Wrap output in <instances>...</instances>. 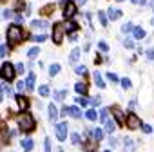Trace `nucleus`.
Returning a JSON list of instances; mask_svg holds the SVG:
<instances>
[{
    "mask_svg": "<svg viewBox=\"0 0 154 152\" xmlns=\"http://www.w3.org/2000/svg\"><path fill=\"white\" fill-rule=\"evenodd\" d=\"M18 127H20V130H24V132H33L35 127H36V121H35V118H33L29 112H22V114L18 116Z\"/></svg>",
    "mask_w": 154,
    "mask_h": 152,
    "instance_id": "f257e3e1",
    "label": "nucleus"
},
{
    "mask_svg": "<svg viewBox=\"0 0 154 152\" xmlns=\"http://www.w3.org/2000/svg\"><path fill=\"white\" fill-rule=\"evenodd\" d=\"M6 36H8V44L9 45H17V44H20L24 40V31L20 29V26H9Z\"/></svg>",
    "mask_w": 154,
    "mask_h": 152,
    "instance_id": "f03ea898",
    "label": "nucleus"
},
{
    "mask_svg": "<svg viewBox=\"0 0 154 152\" xmlns=\"http://www.w3.org/2000/svg\"><path fill=\"white\" fill-rule=\"evenodd\" d=\"M0 76H2V80H6V82H11V80H15L17 72H15V67H13V63L6 62L2 67H0Z\"/></svg>",
    "mask_w": 154,
    "mask_h": 152,
    "instance_id": "7ed1b4c3",
    "label": "nucleus"
},
{
    "mask_svg": "<svg viewBox=\"0 0 154 152\" xmlns=\"http://www.w3.org/2000/svg\"><path fill=\"white\" fill-rule=\"evenodd\" d=\"M63 33H65V24H62V22L54 24V26H53V42H54V44H62Z\"/></svg>",
    "mask_w": 154,
    "mask_h": 152,
    "instance_id": "20e7f679",
    "label": "nucleus"
},
{
    "mask_svg": "<svg viewBox=\"0 0 154 152\" xmlns=\"http://www.w3.org/2000/svg\"><path fill=\"white\" fill-rule=\"evenodd\" d=\"M63 4V17L67 18V20H71L74 15H76V2H62Z\"/></svg>",
    "mask_w": 154,
    "mask_h": 152,
    "instance_id": "39448f33",
    "label": "nucleus"
},
{
    "mask_svg": "<svg viewBox=\"0 0 154 152\" xmlns=\"http://www.w3.org/2000/svg\"><path fill=\"white\" fill-rule=\"evenodd\" d=\"M125 125H127V129H131V130H136V129H140V125H141V121H140V118L136 116V114H129L127 118H125Z\"/></svg>",
    "mask_w": 154,
    "mask_h": 152,
    "instance_id": "423d86ee",
    "label": "nucleus"
},
{
    "mask_svg": "<svg viewBox=\"0 0 154 152\" xmlns=\"http://www.w3.org/2000/svg\"><path fill=\"white\" fill-rule=\"evenodd\" d=\"M67 129H69V127H67L65 121L56 125V138H58L60 141H65V139H67Z\"/></svg>",
    "mask_w": 154,
    "mask_h": 152,
    "instance_id": "0eeeda50",
    "label": "nucleus"
},
{
    "mask_svg": "<svg viewBox=\"0 0 154 152\" xmlns=\"http://www.w3.org/2000/svg\"><path fill=\"white\" fill-rule=\"evenodd\" d=\"M112 114H114V118H116V121H118L120 125L125 123V116H123V112H122L120 107H112Z\"/></svg>",
    "mask_w": 154,
    "mask_h": 152,
    "instance_id": "6e6552de",
    "label": "nucleus"
},
{
    "mask_svg": "<svg viewBox=\"0 0 154 152\" xmlns=\"http://www.w3.org/2000/svg\"><path fill=\"white\" fill-rule=\"evenodd\" d=\"M134 148H136V143H134V139H131V138H125V141H123V152H134Z\"/></svg>",
    "mask_w": 154,
    "mask_h": 152,
    "instance_id": "1a4fd4ad",
    "label": "nucleus"
},
{
    "mask_svg": "<svg viewBox=\"0 0 154 152\" xmlns=\"http://www.w3.org/2000/svg\"><path fill=\"white\" fill-rule=\"evenodd\" d=\"M132 36H134V40H143L147 35H145L143 27H134V29H132Z\"/></svg>",
    "mask_w": 154,
    "mask_h": 152,
    "instance_id": "9d476101",
    "label": "nucleus"
},
{
    "mask_svg": "<svg viewBox=\"0 0 154 152\" xmlns=\"http://www.w3.org/2000/svg\"><path fill=\"white\" fill-rule=\"evenodd\" d=\"M80 53H82V51H80L78 47H74V49L71 51V54H69V62H71V63H76V62H78V58H80Z\"/></svg>",
    "mask_w": 154,
    "mask_h": 152,
    "instance_id": "9b49d317",
    "label": "nucleus"
},
{
    "mask_svg": "<svg viewBox=\"0 0 154 152\" xmlns=\"http://www.w3.org/2000/svg\"><path fill=\"white\" fill-rule=\"evenodd\" d=\"M107 17H109L111 20H118V18H122V11H120V9H114V8H111V9L107 11Z\"/></svg>",
    "mask_w": 154,
    "mask_h": 152,
    "instance_id": "f8f14e48",
    "label": "nucleus"
},
{
    "mask_svg": "<svg viewBox=\"0 0 154 152\" xmlns=\"http://www.w3.org/2000/svg\"><path fill=\"white\" fill-rule=\"evenodd\" d=\"M31 26L35 29H45V27H49V22H45V20H33Z\"/></svg>",
    "mask_w": 154,
    "mask_h": 152,
    "instance_id": "ddd939ff",
    "label": "nucleus"
},
{
    "mask_svg": "<svg viewBox=\"0 0 154 152\" xmlns=\"http://www.w3.org/2000/svg\"><path fill=\"white\" fill-rule=\"evenodd\" d=\"M17 102H18V107H20L22 111L29 107V100H27V98H24L22 94H18V96H17Z\"/></svg>",
    "mask_w": 154,
    "mask_h": 152,
    "instance_id": "4468645a",
    "label": "nucleus"
},
{
    "mask_svg": "<svg viewBox=\"0 0 154 152\" xmlns=\"http://www.w3.org/2000/svg\"><path fill=\"white\" fill-rule=\"evenodd\" d=\"M49 120L51 121H56L58 120V109H56V105H49Z\"/></svg>",
    "mask_w": 154,
    "mask_h": 152,
    "instance_id": "2eb2a0df",
    "label": "nucleus"
},
{
    "mask_svg": "<svg viewBox=\"0 0 154 152\" xmlns=\"http://www.w3.org/2000/svg\"><path fill=\"white\" fill-rule=\"evenodd\" d=\"M26 89L27 91H33L35 89V74H27V80H26Z\"/></svg>",
    "mask_w": 154,
    "mask_h": 152,
    "instance_id": "dca6fc26",
    "label": "nucleus"
},
{
    "mask_svg": "<svg viewBox=\"0 0 154 152\" xmlns=\"http://www.w3.org/2000/svg\"><path fill=\"white\" fill-rule=\"evenodd\" d=\"M22 148H24V152H31L33 150V139H29V138L22 139Z\"/></svg>",
    "mask_w": 154,
    "mask_h": 152,
    "instance_id": "f3484780",
    "label": "nucleus"
},
{
    "mask_svg": "<svg viewBox=\"0 0 154 152\" xmlns=\"http://www.w3.org/2000/svg\"><path fill=\"white\" fill-rule=\"evenodd\" d=\"M93 80H94V84H96L100 89L105 87V84H103V80H102V74H100V72H94V74H93Z\"/></svg>",
    "mask_w": 154,
    "mask_h": 152,
    "instance_id": "a211bd4d",
    "label": "nucleus"
},
{
    "mask_svg": "<svg viewBox=\"0 0 154 152\" xmlns=\"http://www.w3.org/2000/svg\"><path fill=\"white\" fill-rule=\"evenodd\" d=\"M85 118H87L89 121H96L100 116H98V112H96L94 109H91V111H87V112H85Z\"/></svg>",
    "mask_w": 154,
    "mask_h": 152,
    "instance_id": "6ab92c4d",
    "label": "nucleus"
},
{
    "mask_svg": "<svg viewBox=\"0 0 154 152\" xmlns=\"http://www.w3.org/2000/svg\"><path fill=\"white\" fill-rule=\"evenodd\" d=\"M74 91L78 93V94H85V93H87V85H85V84H82V82H78V84L74 85Z\"/></svg>",
    "mask_w": 154,
    "mask_h": 152,
    "instance_id": "aec40b11",
    "label": "nucleus"
},
{
    "mask_svg": "<svg viewBox=\"0 0 154 152\" xmlns=\"http://www.w3.org/2000/svg\"><path fill=\"white\" fill-rule=\"evenodd\" d=\"M105 130H107L109 134H112V132L116 130V123H114L112 120H107V121H105Z\"/></svg>",
    "mask_w": 154,
    "mask_h": 152,
    "instance_id": "412c9836",
    "label": "nucleus"
},
{
    "mask_svg": "<svg viewBox=\"0 0 154 152\" xmlns=\"http://www.w3.org/2000/svg\"><path fill=\"white\" fill-rule=\"evenodd\" d=\"M91 136H93V139H96V141H100V139L103 138V132H102L100 129H94V130H91Z\"/></svg>",
    "mask_w": 154,
    "mask_h": 152,
    "instance_id": "4be33fe9",
    "label": "nucleus"
},
{
    "mask_svg": "<svg viewBox=\"0 0 154 152\" xmlns=\"http://www.w3.org/2000/svg\"><path fill=\"white\" fill-rule=\"evenodd\" d=\"M69 114H71L72 118H80V116H82V112H80L78 107H69Z\"/></svg>",
    "mask_w": 154,
    "mask_h": 152,
    "instance_id": "5701e85b",
    "label": "nucleus"
},
{
    "mask_svg": "<svg viewBox=\"0 0 154 152\" xmlns=\"http://www.w3.org/2000/svg\"><path fill=\"white\" fill-rule=\"evenodd\" d=\"M58 72H60V65H58V63H53V65L49 67V74H51V76H56Z\"/></svg>",
    "mask_w": 154,
    "mask_h": 152,
    "instance_id": "b1692460",
    "label": "nucleus"
},
{
    "mask_svg": "<svg viewBox=\"0 0 154 152\" xmlns=\"http://www.w3.org/2000/svg\"><path fill=\"white\" fill-rule=\"evenodd\" d=\"M0 89H2V93H4V94H8V96H11V94H13V89H11L8 84H2V85H0Z\"/></svg>",
    "mask_w": 154,
    "mask_h": 152,
    "instance_id": "393cba45",
    "label": "nucleus"
},
{
    "mask_svg": "<svg viewBox=\"0 0 154 152\" xmlns=\"http://www.w3.org/2000/svg\"><path fill=\"white\" fill-rule=\"evenodd\" d=\"M98 18H100V24H102V26H107V13L98 11Z\"/></svg>",
    "mask_w": 154,
    "mask_h": 152,
    "instance_id": "a878e982",
    "label": "nucleus"
},
{
    "mask_svg": "<svg viewBox=\"0 0 154 152\" xmlns=\"http://www.w3.org/2000/svg\"><path fill=\"white\" fill-rule=\"evenodd\" d=\"M38 53H40V47H31V49L27 51V56H29V58H35Z\"/></svg>",
    "mask_w": 154,
    "mask_h": 152,
    "instance_id": "bb28decb",
    "label": "nucleus"
},
{
    "mask_svg": "<svg viewBox=\"0 0 154 152\" xmlns=\"http://www.w3.org/2000/svg\"><path fill=\"white\" fill-rule=\"evenodd\" d=\"M38 93H40V96H49V87L47 85H40Z\"/></svg>",
    "mask_w": 154,
    "mask_h": 152,
    "instance_id": "cd10ccee",
    "label": "nucleus"
},
{
    "mask_svg": "<svg viewBox=\"0 0 154 152\" xmlns=\"http://www.w3.org/2000/svg\"><path fill=\"white\" fill-rule=\"evenodd\" d=\"M109 120V111L107 109H102V112H100V121H107Z\"/></svg>",
    "mask_w": 154,
    "mask_h": 152,
    "instance_id": "c85d7f7f",
    "label": "nucleus"
},
{
    "mask_svg": "<svg viewBox=\"0 0 154 152\" xmlns=\"http://www.w3.org/2000/svg\"><path fill=\"white\" fill-rule=\"evenodd\" d=\"M123 47H125V49H132V47H134L132 40H131V38H125V40H123Z\"/></svg>",
    "mask_w": 154,
    "mask_h": 152,
    "instance_id": "c756f323",
    "label": "nucleus"
},
{
    "mask_svg": "<svg viewBox=\"0 0 154 152\" xmlns=\"http://www.w3.org/2000/svg\"><path fill=\"white\" fill-rule=\"evenodd\" d=\"M71 141H72L74 145H78V143H80V134H76V132L71 134Z\"/></svg>",
    "mask_w": 154,
    "mask_h": 152,
    "instance_id": "7c9ffc66",
    "label": "nucleus"
},
{
    "mask_svg": "<svg viewBox=\"0 0 154 152\" xmlns=\"http://www.w3.org/2000/svg\"><path fill=\"white\" fill-rule=\"evenodd\" d=\"M132 29H134V27H132V24H129V22H127V24H125V26H123V27H122V31H123V33H125V35H127V33H131V31H132Z\"/></svg>",
    "mask_w": 154,
    "mask_h": 152,
    "instance_id": "2f4dec72",
    "label": "nucleus"
},
{
    "mask_svg": "<svg viewBox=\"0 0 154 152\" xmlns=\"http://www.w3.org/2000/svg\"><path fill=\"white\" fill-rule=\"evenodd\" d=\"M76 71V74H85L87 72V69H85V65H78V67H76L74 69Z\"/></svg>",
    "mask_w": 154,
    "mask_h": 152,
    "instance_id": "473e14b6",
    "label": "nucleus"
},
{
    "mask_svg": "<svg viewBox=\"0 0 154 152\" xmlns=\"http://www.w3.org/2000/svg\"><path fill=\"white\" fill-rule=\"evenodd\" d=\"M98 47H100V51H103V53H105V51H109V45H107L103 40H102V42H98Z\"/></svg>",
    "mask_w": 154,
    "mask_h": 152,
    "instance_id": "72a5a7b5",
    "label": "nucleus"
},
{
    "mask_svg": "<svg viewBox=\"0 0 154 152\" xmlns=\"http://www.w3.org/2000/svg\"><path fill=\"white\" fill-rule=\"evenodd\" d=\"M122 87H123V89H131V80H129V78H123V80H122Z\"/></svg>",
    "mask_w": 154,
    "mask_h": 152,
    "instance_id": "f704fd0d",
    "label": "nucleus"
},
{
    "mask_svg": "<svg viewBox=\"0 0 154 152\" xmlns=\"http://www.w3.org/2000/svg\"><path fill=\"white\" fill-rule=\"evenodd\" d=\"M76 102H78V105H82V107H85L89 102H87V98H84V96H80L78 100H76Z\"/></svg>",
    "mask_w": 154,
    "mask_h": 152,
    "instance_id": "c9c22d12",
    "label": "nucleus"
},
{
    "mask_svg": "<svg viewBox=\"0 0 154 152\" xmlns=\"http://www.w3.org/2000/svg\"><path fill=\"white\" fill-rule=\"evenodd\" d=\"M76 27H78V26H76L74 22H71V20L67 22V29H69V31H76Z\"/></svg>",
    "mask_w": 154,
    "mask_h": 152,
    "instance_id": "e433bc0d",
    "label": "nucleus"
},
{
    "mask_svg": "<svg viewBox=\"0 0 154 152\" xmlns=\"http://www.w3.org/2000/svg\"><path fill=\"white\" fill-rule=\"evenodd\" d=\"M8 53V45H0V58H4Z\"/></svg>",
    "mask_w": 154,
    "mask_h": 152,
    "instance_id": "4c0bfd02",
    "label": "nucleus"
},
{
    "mask_svg": "<svg viewBox=\"0 0 154 152\" xmlns=\"http://www.w3.org/2000/svg\"><path fill=\"white\" fill-rule=\"evenodd\" d=\"M107 78H109L111 82H118V76H116L114 72H107Z\"/></svg>",
    "mask_w": 154,
    "mask_h": 152,
    "instance_id": "58836bf2",
    "label": "nucleus"
},
{
    "mask_svg": "<svg viewBox=\"0 0 154 152\" xmlns=\"http://www.w3.org/2000/svg\"><path fill=\"white\" fill-rule=\"evenodd\" d=\"M63 96H65V91H58V93L54 94V98H56L58 102H60V100H63Z\"/></svg>",
    "mask_w": 154,
    "mask_h": 152,
    "instance_id": "ea45409f",
    "label": "nucleus"
},
{
    "mask_svg": "<svg viewBox=\"0 0 154 152\" xmlns=\"http://www.w3.org/2000/svg\"><path fill=\"white\" fill-rule=\"evenodd\" d=\"M11 15H13V11H11V9H4V13H2V17H4V18H11Z\"/></svg>",
    "mask_w": 154,
    "mask_h": 152,
    "instance_id": "a19ab883",
    "label": "nucleus"
},
{
    "mask_svg": "<svg viewBox=\"0 0 154 152\" xmlns=\"http://www.w3.org/2000/svg\"><path fill=\"white\" fill-rule=\"evenodd\" d=\"M33 40L35 42H44L45 40V35H36V36H33Z\"/></svg>",
    "mask_w": 154,
    "mask_h": 152,
    "instance_id": "79ce46f5",
    "label": "nucleus"
},
{
    "mask_svg": "<svg viewBox=\"0 0 154 152\" xmlns=\"http://www.w3.org/2000/svg\"><path fill=\"white\" fill-rule=\"evenodd\" d=\"M147 58H149L150 62L154 60V49H149V51H147Z\"/></svg>",
    "mask_w": 154,
    "mask_h": 152,
    "instance_id": "37998d69",
    "label": "nucleus"
},
{
    "mask_svg": "<svg viewBox=\"0 0 154 152\" xmlns=\"http://www.w3.org/2000/svg\"><path fill=\"white\" fill-rule=\"evenodd\" d=\"M24 87H26V84H24V82H18V84H17V91H20V93H22V91H24Z\"/></svg>",
    "mask_w": 154,
    "mask_h": 152,
    "instance_id": "c03bdc74",
    "label": "nucleus"
},
{
    "mask_svg": "<svg viewBox=\"0 0 154 152\" xmlns=\"http://www.w3.org/2000/svg\"><path fill=\"white\" fill-rule=\"evenodd\" d=\"M100 102H102V98H100V96H96V98H93V100H91V103H93V105H100Z\"/></svg>",
    "mask_w": 154,
    "mask_h": 152,
    "instance_id": "a18cd8bd",
    "label": "nucleus"
},
{
    "mask_svg": "<svg viewBox=\"0 0 154 152\" xmlns=\"http://www.w3.org/2000/svg\"><path fill=\"white\" fill-rule=\"evenodd\" d=\"M17 72H20V74L24 72V63H18V65H17Z\"/></svg>",
    "mask_w": 154,
    "mask_h": 152,
    "instance_id": "49530a36",
    "label": "nucleus"
},
{
    "mask_svg": "<svg viewBox=\"0 0 154 152\" xmlns=\"http://www.w3.org/2000/svg\"><path fill=\"white\" fill-rule=\"evenodd\" d=\"M45 152H51V141L45 139Z\"/></svg>",
    "mask_w": 154,
    "mask_h": 152,
    "instance_id": "de8ad7c7",
    "label": "nucleus"
},
{
    "mask_svg": "<svg viewBox=\"0 0 154 152\" xmlns=\"http://www.w3.org/2000/svg\"><path fill=\"white\" fill-rule=\"evenodd\" d=\"M141 129H143V132H147V134H149V132H152V129H150V127H149V125H143V127H141Z\"/></svg>",
    "mask_w": 154,
    "mask_h": 152,
    "instance_id": "09e8293b",
    "label": "nucleus"
},
{
    "mask_svg": "<svg viewBox=\"0 0 154 152\" xmlns=\"http://www.w3.org/2000/svg\"><path fill=\"white\" fill-rule=\"evenodd\" d=\"M131 2H132V4H140V6H143V4H145V0H131Z\"/></svg>",
    "mask_w": 154,
    "mask_h": 152,
    "instance_id": "8fccbe9b",
    "label": "nucleus"
},
{
    "mask_svg": "<svg viewBox=\"0 0 154 152\" xmlns=\"http://www.w3.org/2000/svg\"><path fill=\"white\" fill-rule=\"evenodd\" d=\"M51 9H54V8H53V6H47V8H44V11H42V13H49Z\"/></svg>",
    "mask_w": 154,
    "mask_h": 152,
    "instance_id": "3c124183",
    "label": "nucleus"
},
{
    "mask_svg": "<svg viewBox=\"0 0 154 152\" xmlns=\"http://www.w3.org/2000/svg\"><path fill=\"white\" fill-rule=\"evenodd\" d=\"M109 145H111V147H116V139H114V138H112V139H109Z\"/></svg>",
    "mask_w": 154,
    "mask_h": 152,
    "instance_id": "603ef678",
    "label": "nucleus"
},
{
    "mask_svg": "<svg viewBox=\"0 0 154 152\" xmlns=\"http://www.w3.org/2000/svg\"><path fill=\"white\" fill-rule=\"evenodd\" d=\"M129 107H131V109H134V107H136V100H132V102L129 103Z\"/></svg>",
    "mask_w": 154,
    "mask_h": 152,
    "instance_id": "864d4df0",
    "label": "nucleus"
},
{
    "mask_svg": "<svg viewBox=\"0 0 154 152\" xmlns=\"http://www.w3.org/2000/svg\"><path fill=\"white\" fill-rule=\"evenodd\" d=\"M74 2H76V4H82V6H84V4L87 2V0H74Z\"/></svg>",
    "mask_w": 154,
    "mask_h": 152,
    "instance_id": "5fc2aeb1",
    "label": "nucleus"
},
{
    "mask_svg": "<svg viewBox=\"0 0 154 152\" xmlns=\"http://www.w3.org/2000/svg\"><path fill=\"white\" fill-rule=\"evenodd\" d=\"M150 8H152V9H154V0H150Z\"/></svg>",
    "mask_w": 154,
    "mask_h": 152,
    "instance_id": "6e6d98bb",
    "label": "nucleus"
},
{
    "mask_svg": "<svg viewBox=\"0 0 154 152\" xmlns=\"http://www.w3.org/2000/svg\"><path fill=\"white\" fill-rule=\"evenodd\" d=\"M150 24H152V26H154V17H152V18H150Z\"/></svg>",
    "mask_w": 154,
    "mask_h": 152,
    "instance_id": "4d7b16f0",
    "label": "nucleus"
},
{
    "mask_svg": "<svg viewBox=\"0 0 154 152\" xmlns=\"http://www.w3.org/2000/svg\"><path fill=\"white\" fill-rule=\"evenodd\" d=\"M0 102H2V93H0Z\"/></svg>",
    "mask_w": 154,
    "mask_h": 152,
    "instance_id": "13d9d810",
    "label": "nucleus"
},
{
    "mask_svg": "<svg viewBox=\"0 0 154 152\" xmlns=\"http://www.w3.org/2000/svg\"><path fill=\"white\" fill-rule=\"evenodd\" d=\"M105 152H111V150H105Z\"/></svg>",
    "mask_w": 154,
    "mask_h": 152,
    "instance_id": "bf43d9fd",
    "label": "nucleus"
}]
</instances>
